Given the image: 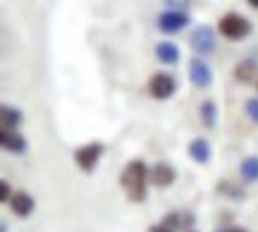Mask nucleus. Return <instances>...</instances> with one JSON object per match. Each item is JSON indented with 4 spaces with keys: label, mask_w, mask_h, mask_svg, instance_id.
Returning <instances> with one entry per match:
<instances>
[{
    "label": "nucleus",
    "mask_w": 258,
    "mask_h": 232,
    "mask_svg": "<svg viewBox=\"0 0 258 232\" xmlns=\"http://www.w3.org/2000/svg\"><path fill=\"white\" fill-rule=\"evenodd\" d=\"M186 24H189V15H186L184 10H167V12H163L158 17V29L163 34H177Z\"/></svg>",
    "instance_id": "obj_6"
},
{
    "label": "nucleus",
    "mask_w": 258,
    "mask_h": 232,
    "mask_svg": "<svg viewBox=\"0 0 258 232\" xmlns=\"http://www.w3.org/2000/svg\"><path fill=\"white\" fill-rule=\"evenodd\" d=\"M148 232H175V230H170V227H165L163 223H158V225H151Z\"/></svg>",
    "instance_id": "obj_22"
},
{
    "label": "nucleus",
    "mask_w": 258,
    "mask_h": 232,
    "mask_svg": "<svg viewBox=\"0 0 258 232\" xmlns=\"http://www.w3.org/2000/svg\"><path fill=\"white\" fill-rule=\"evenodd\" d=\"M156 57L165 65H175V63H179V48L172 41H160L156 46Z\"/></svg>",
    "instance_id": "obj_15"
},
{
    "label": "nucleus",
    "mask_w": 258,
    "mask_h": 232,
    "mask_svg": "<svg viewBox=\"0 0 258 232\" xmlns=\"http://www.w3.org/2000/svg\"><path fill=\"white\" fill-rule=\"evenodd\" d=\"M189 79H191V84L196 86V89H208V86L213 84L211 65H208L206 60H201V57L189 60Z\"/></svg>",
    "instance_id": "obj_7"
},
{
    "label": "nucleus",
    "mask_w": 258,
    "mask_h": 232,
    "mask_svg": "<svg viewBox=\"0 0 258 232\" xmlns=\"http://www.w3.org/2000/svg\"><path fill=\"white\" fill-rule=\"evenodd\" d=\"M177 180V170L170 163L165 160H158L156 165H151V182L160 189H165V187H172Z\"/></svg>",
    "instance_id": "obj_11"
},
{
    "label": "nucleus",
    "mask_w": 258,
    "mask_h": 232,
    "mask_svg": "<svg viewBox=\"0 0 258 232\" xmlns=\"http://www.w3.org/2000/svg\"><path fill=\"white\" fill-rule=\"evenodd\" d=\"M256 89H258V82H256Z\"/></svg>",
    "instance_id": "obj_26"
},
{
    "label": "nucleus",
    "mask_w": 258,
    "mask_h": 232,
    "mask_svg": "<svg viewBox=\"0 0 258 232\" xmlns=\"http://www.w3.org/2000/svg\"><path fill=\"white\" fill-rule=\"evenodd\" d=\"M0 192H3V194H0V201H3V204H10V199H12V194H15V192L10 189L8 180H3V182H0Z\"/></svg>",
    "instance_id": "obj_20"
},
{
    "label": "nucleus",
    "mask_w": 258,
    "mask_h": 232,
    "mask_svg": "<svg viewBox=\"0 0 258 232\" xmlns=\"http://www.w3.org/2000/svg\"><path fill=\"white\" fill-rule=\"evenodd\" d=\"M199 115H201V122L203 127H208V130H213L215 125H218V105H215V101H203L201 108H199Z\"/></svg>",
    "instance_id": "obj_18"
},
{
    "label": "nucleus",
    "mask_w": 258,
    "mask_h": 232,
    "mask_svg": "<svg viewBox=\"0 0 258 232\" xmlns=\"http://www.w3.org/2000/svg\"><path fill=\"white\" fill-rule=\"evenodd\" d=\"M215 232H249V230H244V227H225V230H215Z\"/></svg>",
    "instance_id": "obj_23"
},
{
    "label": "nucleus",
    "mask_w": 258,
    "mask_h": 232,
    "mask_svg": "<svg viewBox=\"0 0 258 232\" xmlns=\"http://www.w3.org/2000/svg\"><path fill=\"white\" fill-rule=\"evenodd\" d=\"M151 182V167L144 163V160H129L127 165L122 167L120 172V185L124 189V194L132 204H144L148 196V189L146 185Z\"/></svg>",
    "instance_id": "obj_1"
},
{
    "label": "nucleus",
    "mask_w": 258,
    "mask_h": 232,
    "mask_svg": "<svg viewBox=\"0 0 258 232\" xmlns=\"http://www.w3.org/2000/svg\"><path fill=\"white\" fill-rule=\"evenodd\" d=\"M103 153H105V144L103 141H89V144H84V146L74 151V163H77V167L82 172L91 175L93 170L98 167V163H101Z\"/></svg>",
    "instance_id": "obj_2"
},
{
    "label": "nucleus",
    "mask_w": 258,
    "mask_h": 232,
    "mask_svg": "<svg viewBox=\"0 0 258 232\" xmlns=\"http://www.w3.org/2000/svg\"><path fill=\"white\" fill-rule=\"evenodd\" d=\"M189 232H196V230H189Z\"/></svg>",
    "instance_id": "obj_25"
},
{
    "label": "nucleus",
    "mask_w": 258,
    "mask_h": 232,
    "mask_svg": "<svg viewBox=\"0 0 258 232\" xmlns=\"http://www.w3.org/2000/svg\"><path fill=\"white\" fill-rule=\"evenodd\" d=\"M249 5L251 8H258V0H249Z\"/></svg>",
    "instance_id": "obj_24"
},
{
    "label": "nucleus",
    "mask_w": 258,
    "mask_h": 232,
    "mask_svg": "<svg viewBox=\"0 0 258 232\" xmlns=\"http://www.w3.org/2000/svg\"><path fill=\"white\" fill-rule=\"evenodd\" d=\"M186 153H189V158H191L194 163L206 165V163H211L213 149H211V144H208V139L199 137V139H191V141H189V149H186Z\"/></svg>",
    "instance_id": "obj_12"
},
{
    "label": "nucleus",
    "mask_w": 258,
    "mask_h": 232,
    "mask_svg": "<svg viewBox=\"0 0 258 232\" xmlns=\"http://www.w3.org/2000/svg\"><path fill=\"white\" fill-rule=\"evenodd\" d=\"M215 192H218L220 196H227V199H232V201H244V199H246L244 187L237 185V182H232V180H222V182H218Z\"/></svg>",
    "instance_id": "obj_16"
},
{
    "label": "nucleus",
    "mask_w": 258,
    "mask_h": 232,
    "mask_svg": "<svg viewBox=\"0 0 258 232\" xmlns=\"http://www.w3.org/2000/svg\"><path fill=\"white\" fill-rule=\"evenodd\" d=\"M239 175L244 182H258V156H246L244 160L239 163Z\"/></svg>",
    "instance_id": "obj_17"
},
{
    "label": "nucleus",
    "mask_w": 258,
    "mask_h": 232,
    "mask_svg": "<svg viewBox=\"0 0 258 232\" xmlns=\"http://www.w3.org/2000/svg\"><path fill=\"white\" fill-rule=\"evenodd\" d=\"M0 146L8 151V153H12V156H24L29 149L27 137L19 134L17 130H3L0 132Z\"/></svg>",
    "instance_id": "obj_9"
},
{
    "label": "nucleus",
    "mask_w": 258,
    "mask_h": 232,
    "mask_svg": "<svg viewBox=\"0 0 258 232\" xmlns=\"http://www.w3.org/2000/svg\"><path fill=\"white\" fill-rule=\"evenodd\" d=\"M218 29H220V34L225 38L239 41V38H244V36H249L251 34V22L244 17V15H239V12H227V15H222L220 17Z\"/></svg>",
    "instance_id": "obj_3"
},
{
    "label": "nucleus",
    "mask_w": 258,
    "mask_h": 232,
    "mask_svg": "<svg viewBox=\"0 0 258 232\" xmlns=\"http://www.w3.org/2000/svg\"><path fill=\"white\" fill-rule=\"evenodd\" d=\"M177 91V79L167 72H156L148 82V93L156 98V101H167L172 98Z\"/></svg>",
    "instance_id": "obj_5"
},
{
    "label": "nucleus",
    "mask_w": 258,
    "mask_h": 232,
    "mask_svg": "<svg viewBox=\"0 0 258 232\" xmlns=\"http://www.w3.org/2000/svg\"><path fill=\"white\" fill-rule=\"evenodd\" d=\"M189 3V0H165V5L167 8H172V10H182Z\"/></svg>",
    "instance_id": "obj_21"
},
{
    "label": "nucleus",
    "mask_w": 258,
    "mask_h": 232,
    "mask_svg": "<svg viewBox=\"0 0 258 232\" xmlns=\"http://www.w3.org/2000/svg\"><path fill=\"white\" fill-rule=\"evenodd\" d=\"M244 110H246V115H249V120L258 125V98H249L246 105H244Z\"/></svg>",
    "instance_id": "obj_19"
},
{
    "label": "nucleus",
    "mask_w": 258,
    "mask_h": 232,
    "mask_svg": "<svg viewBox=\"0 0 258 232\" xmlns=\"http://www.w3.org/2000/svg\"><path fill=\"white\" fill-rule=\"evenodd\" d=\"M189 43H191L194 53H199V55H211L215 46H218V41H215V31L213 27L208 24H201V27H196L191 31V36H189Z\"/></svg>",
    "instance_id": "obj_4"
},
{
    "label": "nucleus",
    "mask_w": 258,
    "mask_h": 232,
    "mask_svg": "<svg viewBox=\"0 0 258 232\" xmlns=\"http://www.w3.org/2000/svg\"><path fill=\"white\" fill-rule=\"evenodd\" d=\"M10 211L17 215V218H29V215L36 211V201H34V196L29 194V192L19 189L10 199Z\"/></svg>",
    "instance_id": "obj_10"
},
{
    "label": "nucleus",
    "mask_w": 258,
    "mask_h": 232,
    "mask_svg": "<svg viewBox=\"0 0 258 232\" xmlns=\"http://www.w3.org/2000/svg\"><path fill=\"white\" fill-rule=\"evenodd\" d=\"M234 77H237V82H241V84H251L253 79H258V63L253 57L241 60L239 65L234 67Z\"/></svg>",
    "instance_id": "obj_13"
},
{
    "label": "nucleus",
    "mask_w": 258,
    "mask_h": 232,
    "mask_svg": "<svg viewBox=\"0 0 258 232\" xmlns=\"http://www.w3.org/2000/svg\"><path fill=\"white\" fill-rule=\"evenodd\" d=\"M160 223L175 232H189L196 225V215L191 211H170V213H165V218Z\"/></svg>",
    "instance_id": "obj_8"
},
{
    "label": "nucleus",
    "mask_w": 258,
    "mask_h": 232,
    "mask_svg": "<svg viewBox=\"0 0 258 232\" xmlns=\"http://www.w3.org/2000/svg\"><path fill=\"white\" fill-rule=\"evenodd\" d=\"M0 122H3V130H17L24 122V112L19 108H12V105H3L0 108Z\"/></svg>",
    "instance_id": "obj_14"
}]
</instances>
